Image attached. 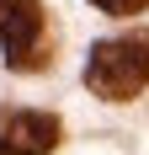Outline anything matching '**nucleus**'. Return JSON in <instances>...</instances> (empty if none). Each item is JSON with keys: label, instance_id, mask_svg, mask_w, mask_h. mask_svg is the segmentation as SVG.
Listing matches in <instances>:
<instances>
[{"label": "nucleus", "instance_id": "nucleus-2", "mask_svg": "<svg viewBox=\"0 0 149 155\" xmlns=\"http://www.w3.org/2000/svg\"><path fill=\"white\" fill-rule=\"evenodd\" d=\"M37 38H43V5L37 0H0V48L16 70L32 64Z\"/></svg>", "mask_w": 149, "mask_h": 155}, {"label": "nucleus", "instance_id": "nucleus-1", "mask_svg": "<svg viewBox=\"0 0 149 155\" xmlns=\"http://www.w3.org/2000/svg\"><path fill=\"white\" fill-rule=\"evenodd\" d=\"M85 86L106 102H128L149 86V32H128L112 43H96L85 59Z\"/></svg>", "mask_w": 149, "mask_h": 155}, {"label": "nucleus", "instance_id": "nucleus-3", "mask_svg": "<svg viewBox=\"0 0 149 155\" xmlns=\"http://www.w3.org/2000/svg\"><path fill=\"white\" fill-rule=\"evenodd\" d=\"M59 144V118L48 112H16L0 128V155H48Z\"/></svg>", "mask_w": 149, "mask_h": 155}, {"label": "nucleus", "instance_id": "nucleus-4", "mask_svg": "<svg viewBox=\"0 0 149 155\" xmlns=\"http://www.w3.org/2000/svg\"><path fill=\"white\" fill-rule=\"evenodd\" d=\"M96 11H106V16H133V11H144L149 0H90Z\"/></svg>", "mask_w": 149, "mask_h": 155}]
</instances>
